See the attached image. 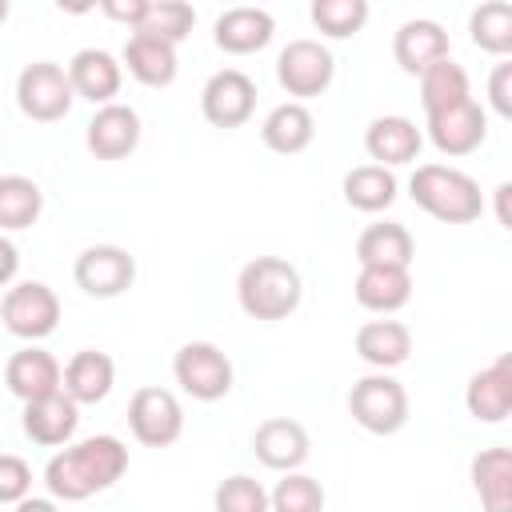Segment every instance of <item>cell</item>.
Wrapping results in <instances>:
<instances>
[{
    "label": "cell",
    "mask_w": 512,
    "mask_h": 512,
    "mask_svg": "<svg viewBox=\"0 0 512 512\" xmlns=\"http://www.w3.org/2000/svg\"><path fill=\"white\" fill-rule=\"evenodd\" d=\"M128 472V448L120 436H84L76 444H64L48 464H44V484L52 500L76 504L88 500L104 488H112Z\"/></svg>",
    "instance_id": "6da1fadb"
},
{
    "label": "cell",
    "mask_w": 512,
    "mask_h": 512,
    "mask_svg": "<svg viewBox=\"0 0 512 512\" xmlns=\"http://www.w3.org/2000/svg\"><path fill=\"white\" fill-rule=\"evenodd\" d=\"M304 280L284 256H256L236 276V300L252 320H284L300 308Z\"/></svg>",
    "instance_id": "7a4b0ae2"
},
{
    "label": "cell",
    "mask_w": 512,
    "mask_h": 512,
    "mask_svg": "<svg viewBox=\"0 0 512 512\" xmlns=\"http://www.w3.org/2000/svg\"><path fill=\"white\" fill-rule=\"evenodd\" d=\"M408 196L440 224H472L484 212L480 184L452 164H416Z\"/></svg>",
    "instance_id": "3957f363"
},
{
    "label": "cell",
    "mask_w": 512,
    "mask_h": 512,
    "mask_svg": "<svg viewBox=\"0 0 512 512\" xmlns=\"http://www.w3.org/2000/svg\"><path fill=\"white\" fill-rule=\"evenodd\" d=\"M348 416L372 436H396L408 424V392L388 372H368L348 392Z\"/></svg>",
    "instance_id": "277c9868"
},
{
    "label": "cell",
    "mask_w": 512,
    "mask_h": 512,
    "mask_svg": "<svg viewBox=\"0 0 512 512\" xmlns=\"http://www.w3.org/2000/svg\"><path fill=\"white\" fill-rule=\"evenodd\" d=\"M72 84H68V68L56 60H32L20 68L16 76V104L28 120L36 124H56L72 112Z\"/></svg>",
    "instance_id": "5b68a950"
},
{
    "label": "cell",
    "mask_w": 512,
    "mask_h": 512,
    "mask_svg": "<svg viewBox=\"0 0 512 512\" xmlns=\"http://www.w3.org/2000/svg\"><path fill=\"white\" fill-rule=\"evenodd\" d=\"M172 376L176 384L200 400V404H212V400H224L232 392V360L224 356V348H216L212 340H188L176 356H172Z\"/></svg>",
    "instance_id": "8992f818"
},
{
    "label": "cell",
    "mask_w": 512,
    "mask_h": 512,
    "mask_svg": "<svg viewBox=\"0 0 512 512\" xmlns=\"http://www.w3.org/2000/svg\"><path fill=\"white\" fill-rule=\"evenodd\" d=\"M332 76H336V60L320 40H308V36L288 40L276 56V80L296 104H304L312 96H324Z\"/></svg>",
    "instance_id": "52a82bcc"
},
{
    "label": "cell",
    "mask_w": 512,
    "mask_h": 512,
    "mask_svg": "<svg viewBox=\"0 0 512 512\" xmlns=\"http://www.w3.org/2000/svg\"><path fill=\"white\" fill-rule=\"evenodd\" d=\"M0 320H4V328L12 336L36 344V340L56 332V324H60V296L44 280H20V284H12L4 292Z\"/></svg>",
    "instance_id": "ba28073f"
},
{
    "label": "cell",
    "mask_w": 512,
    "mask_h": 512,
    "mask_svg": "<svg viewBox=\"0 0 512 512\" xmlns=\"http://www.w3.org/2000/svg\"><path fill=\"white\" fill-rule=\"evenodd\" d=\"M128 428H132V436L144 448H168V444H176L180 432H184V408H180L176 392L172 388H160V384L136 388L132 400H128Z\"/></svg>",
    "instance_id": "9c48e42d"
},
{
    "label": "cell",
    "mask_w": 512,
    "mask_h": 512,
    "mask_svg": "<svg viewBox=\"0 0 512 512\" xmlns=\"http://www.w3.org/2000/svg\"><path fill=\"white\" fill-rule=\"evenodd\" d=\"M72 276H76V288L92 300H112V296H124L136 280V256L120 244H88L76 264H72Z\"/></svg>",
    "instance_id": "30bf717a"
},
{
    "label": "cell",
    "mask_w": 512,
    "mask_h": 512,
    "mask_svg": "<svg viewBox=\"0 0 512 512\" xmlns=\"http://www.w3.org/2000/svg\"><path fill=\"white\" fill-rule=\"evenodd\" d=\"M200 112L212 128H240L256 112V80L240 68H220L204 80Z\"/></svg>",
    "instance_id": "8fae6325"
},
{
    "label": "cell",
    "mask_w": 512,
    "mask_h": 512,
    "mask_svg": "<svg viewBox=\"0 0 512 512\" xmlns=\"http://www.w3.org/2000/svg\"><path fill=\"white\" fill-rule=\"evenodd\" d=\"M252 452L272 472H300V464L312 452V440H308V428L300 420H292V416H268L252 432Z\"/></svg>",
    "instance_id": "7c38bea8"
},
{
    "label": "cell",
    "mask_w": 512,
    "mask_h": 512,
    "mask_svg": "<svg viewBox=\"0 0 512 512\" xmlns=\"http://www.w3.org/2000/svg\"><path fill=\"white\" fill-rule=\"evenodd\" d=\"M84 144H88V152L96 160H124V156H132L136 144H140V112L132 104H120V100L96 108V116L84 128Z\"/></svg>",
    "instance_id": "4fadbf2b"
},
{
    "label": "cell",
    "mask_w": 512,
    "mask_h": 512,
    "mask_svg": "<svg viewBox=\"0 0 512 512\" xmlns=\"http://www.w3.org/2000/svg\"><path fill=\"white\" fill-rule=\"evenodd\" d=\"M60 376H64L60 360H56L48 348H40V344H24V348L12 352L8 364H4V384H8V392H12L20 404L56 396V392H60Z\"/></svg>",
    "instance_id": "5bb4252c"
},
{
    "label": "cell",
    "mask_w": 512,
    "mask_h": 512,
    "mask_svg": "<svg viewBox=\"0 0 512 512\" xmlns=\"http://www.w3.org/2000/svg\"><path fill=\"white\" fill-rule=\"evenodd\" d=\"M484 136H488V112L476 100H464L428 116V140L444 156H468L484 144Z\"/></svg>",
    "instance_id": "9a60e30c"
},
{
    "label": "cell",
    "mask_w": 512,
    "mask_h": 512,
    "mask_svg": "<svg viewBox=\"0 0 512 512\" xmlns=\"http://www.w3.org/2000/svg\"><path fill=\"white\" fill-rule=\"evenodd\" d=\"M464 408L480 424H504L512 412V356H496L480 372H472L464 388Z\"/></svg>",
    "instance_id": "2e32d148"
},
{
    "label": "cell",
    "mask_w": 512,
    "mask_h": 512,
    "mask_svg": "<svg viewBox=\"0 0 512 512\" xmlns=\"http://www.w3.org/2000/svg\"><path fill=\"white\" fill-rule=\"evenodd\" d=\"M276 36V20L268 8H252V4H236V8H224L212 24V40L220 52L228 56H248V52H260L268 48V40Z\"/></svg>",
    "instance_id": "e0dca14e"
},
{
    "label": "cell",
    "mask_w": 512,
    "mask_h": 512,
    "mask_svg": "<svg viewBox=\"0 0 512 512\" xmlns=\"http://www.w3.org/2000/svg\"><path fill=\"white\" fill-rule=\"evenodd\" d=\"M68 84L76 92V100H88L96 108L112 104L120 96V84H124V68L112 52L104 48H80L72 60H68Z\"/></svg>",
    "instance_id": "ac0fdd59"
},
{
    "label": "cell",
    "mask_w": 512,
    "mask_h": 512,
    "mask_svg": "<svg viewBox=\"0 0 512 512\" xmlns=\"http://www.w3.org/2000/svg\"><path fill=\"white\" fill-rule=\"evenodd\" d=\"M392 56H396L400 72L420 76L436 60L452 56V44H448V32L436 20H404L396 28V36H392Z\"/></svg>",
    "instance_id": "d6986e66"
},
{
    "label": "cell",
    "mask_w": 512,
    "mask_h": 512,
    "mask_svg": "<svg viewBox=\"0 0 512 512\" xmlns=\"http://www.w3.org/2000/svg\"><path fill=\"white\" fill-rule=\"evenodd\" d=\"M420 144H424V132L408 116H376L364 132V152L372 156V164L388 172L400 164H412L420 156Z\"/></svg>",
    "instance_id": "ffe728a7"
},
{
    "label": "cell",
    "mask_w": 512,
    "mask_h": 512,
    "mask_svg": "<svg viewBox=\"0 0 512 512\" xmlns=\"http://www.w3.org/2000/svg\"><path fill=\"white\" fill-rule=\"evenodd\" d=\"M76 424H80V404H72L64 392L56 396H44V400H32L24 404L20 412V428L32 444L40 448H60L76 436Z\"/></svg>",
    "instance_id": "44dd1931"
},
{
    "label": "cell",
    "mask_w": 512,
    "mask_h": 512,
    "mask_svg": "<svg viewBox=\"0 0 512 512\" xmlns=\"http://www.w3.org/2000/svg\"><path fill=\"white\" fill-rule=\"evenodd\" d=\"M112 384H116V364L108 352H96V348H80L60 376V392L72 404H100L112 392Z\"/></svg>",
    "instance_id": "7402d4cb"
},
{
    "label": "cell",
    "mask_w": 512,
    "mask_h": 512,
    "mask_svg": "<svg viewBox=\"0 0 512 512\" xmlns=\"http://www.w3.org/2000/svg\"><path fill=\"white\" fill-rule=\"evenodd\" d=\"M356 356L376 372H392L412 356V328L400 320H368L356 328Z\"/></svg>",
    "instance_id": "603a6c76"
},
{
    "label": "cell",
    "mask_w": 512,
    "mask_h": 512,
    "mask_svg": "<svg viewBox=\"0 0 512 512\" xmlns=\"http://www.w3.org/2000/svg\"><path fill=\"white\" fill-rule=\"evenodd\" d=\"M260 140H264V148L276 152V156H296V152H304V148L316 140V116L308 112V104L284 100V104H276V108L264 116Z\"/></svg>",
    "instance_id": "cb8c5ba5"
},
{
    "label": "cell",
    "mask_w": 512,
    "mask_h": 512,
    "mask_svg": "<svg viewBox=\"0 0 512 512\" xmlns=\"http://www.w3.org/2000/svg\"><path fill=\"white\" fill-rule=\"evenodd\" d=\"M416 256V240L404 224L396 220H380L368 224L356 240V260L360 268H408Z\"/></svg>",
    "instance_id": "d4e9b609"
},
{
    "label": "cell",
    "mask_w": 512,
    "mask_h": 512,
    "mask_svg": "<svg viewBox=\"0 0 512 512\" xmlns=\"http://www.w3.org/2000/svg\"><path fill=\"white\" fill-rule=\"evenodd\" d=\"M352 292L364 312L392 316L412 300V276H408V268H360Z\"/></svg>",
    "instance_id": "484cf974"
},
{
    "label": "cell",
    "mask_w": 512,
    "mask_h": 512,
    "mask_svg": "<svg viewBox=\"0 0 512 512\" xmlns=\"http://www.w3.org/2000/svg\"><path fill=\"white\" fill-rule=\"evenodd\" d=\"M120 68H128V76L140 80L144 88H168L176 80L180 60H176V48L172 44L132 32L128 44H124V64Z\"/></svg>",
    "instance_id": "4316f807"
},
{
    "label": "cell",
    "mask_w": 512,
    "mask_h": 512,
    "mask_svg": "<svg viewBox=\"0 0 512 512\" xmlns=\"http://www.w3.org/2000/svg\"><path fill=\"white\" fill-rule=\"evenodd\" d=\"M472 488L484 512H512V452L484 448L472 456Z\"/></svg>",
    "instance_id": "83f0119b"
},
{
    "label": "cell",
    "mask_w": 512,
    "mask_h": 512,
    "mask_svg": "<svg viewBox=\"0 0 512 512\" xmlns=\"http://www.w3.org/2000/svg\"><path fill=\"white\" fill-rule=\"evenodd\" d=\"M340 188H344V200L356 212H384L400 196L396 176L388 168H380V164H356V168H348Z\"/></svg>",
    "instance_id": "f1b7e54d"
},
{
    "label": "cell",
    "mask_w": 512,
    "mask_h": 512,
    "mask_svg": "<svg viewBox=\"0 0 512 512\" xmlns=\"http://www.w3.org/2000/svg\"><path fill=\"white\" fill-rule=\"evenodd\" d=\"M464 100H472V84H468L464 64H456L452 56H444L428 72H420V104L428 116L444 112L452 104H464Z\"/></svg>",
    "instance_id": "f546056e"
},
{
    "label": "cell",
    "mask_w": 512,
    "mask_h": 512,
    "mask_svg": "<svg viewBox=\"0 0 512 512\" xmlns=\"http://www.w3.org/2000/svg\"><path fill=\"white\" fill-rule=\"evenodd\" d=\"M44 212V192L36 180L12 172V176H0V232H20V228H32Z\"/></svg>",
    "instance_id": "4dcf8cb0"
},
{
    "label": "cell",
    "mask_w": 512,
    "mask_h": 512,
    "mask_svg": "<svg viewBox=\"0 0 512 512\" xmlns=\"http://www.w3.org/2000/svg\"><path fill=\"white\" fill-rule=\"evenodd\" d=\"M468 36L480 52L508 60V52H512V4L508 0H484L480 8H472Z\"/></svg>",
    "instance_id": "1f68e13d"
},
{
    "label": "cell",
    "mask_w": 512,
    "mask_h": 512,
    "mask_svg": "<svg viewBox=\"0 0 512 512\" xmlns=\"http://www.w3.org/2000/svg\"><path fill=\"white\" fill-rule=\"evenodd\" d=\"M192 24H196V8L192 4H184V0H148V12H144L136 32L176 48L180 40H188Z\"/></svg>",
    "instance_id": "d6a6232c"
},
{
    "label": "cell",
    "mask_w": 512,
    "mask_h": 512,
    "mask_svg": "<svg viewBox=\"0 0 512 512\" xmlns=\"http://www.w3.org/2000/svg\"><path fill=\"white\" fill-rule=\"evenodd\" d=\"M308 16L324 36L348 40L368 24V0H312Z\"/></svg>",
    "instance_id": "836d02e7"
},
{
    "label": "cell",
    "mask_w": 512,
    "mask_h": 512,
    "mask_svg": "<svg viewBox=\"0 0 512 512\" xmlns=\"http://www.w3.org/2000/svg\"><path fill=\"white\" fill-rule=\"evenodd\" d=\"M272 512H324V484L308 472H284L276 488L268 492Z\"/></svg>",
    "instance_id": "e575fe53"
},
{
    "label": "cell",
    "mask_w": 512,
    "mask_h": 512,
    "mask_svg": "<svg viewBox=\"0 0 512 512\" xmlns=\"http://www.w3.org/2000/svg\"><path fill=\"white\" fill-rule=\"evenodd\" d=\"M212 512H272L268 508V492L260 480L236 472V476H224L212 492Z\"/></svg>",
    "instance_id": "d590c367"
},
{
    "label": "cell",
    "mask_w": 512,
    "mask_h": 512,
    "mask_svg": "<svg viewBox=\"0 0 512 512\" xmlns=\"http://www.w3.org/2000/svg\"><path fill=\"white\" fill-rule=\"evenodd\" d=\"M32 496V468L16 452H0V504H20Z\"/></svg>",
    "instance_id": "8d00e7d4"
},
{
    "label": "cell",
    "mask_w": 512,
    "mask_h": 512,
    "mask_svg": "<svg viewBox=\"0 0 512 512\" xmlns=\"http://www.w3.org/2000/svg\"><path fill=\"white\" fill-rule=\"evenodd\" d=\"M488 104L496 116L512 120V60H500L488 76Z\"/></svg>",
    "instance_id": "74e56055"
},
{
    "label": "cell",
    "mask_w": 512,
    "mask_h": 512,
    "mask_svg": "<svg viewBox=\"0 0 512 512\" xmlns=\"http://www.w3.org/2000/svg\"><path fill=\"white\" fill-rule=\"evenodd\" d=\"M100 12H104L108 20H120V24H128V28L136 32L140 20H144V12H148V0H104Z\"/></svg>",
    "instance_id": "f35d334b"
},
{
    "label": "cell",
    "mask_w": 512,
    "mask_h": 512,
    "mask_svg": "<svg viewBox=\"0 0 512 512\" xmlns=\"http://www.w3.org/2000/svg\"><path fill=\"white\" fill-rule=\"evenodd\" d=\"M16 272H20V248L0 232V288H12Z\"/></svg>",
    "instance_id": "ab89813d"
},
{
    "label": "cell",
    "mask_w": 512,
    "mask_h": 512,
    "mask_svg": "<svg viewBox=\"0 0 512 512\" xmlns=\"http://www.w3.org/2000/svg\"><path fill=\"white\" fill-rule=\"evenodd\" d=\"M508 200H512V184L504 180V184H496V220H500V228H512V208H508Z\"/></svg>",
    "instance_id": "60d3db41"
},
{
    "label": "cell",
    "mask_w": 512,
    "mask_h": 512,
    "mask_svg": "<svg viewBox=\"0 0 512 512\" xmlns=\"http://www.w3.org/2000/svg\"><path fill=\"white\" fill-rule=\"evenodd\" d=\"M12 508H16V512H60L52 496H24V500L12 504Z\"/></svg>",
    "instance_id": "b9f144b4"
},
{
    "label": "cell",
    "mask_w": 512,
    "mask_h": 512,
    "mask_svg": "<svg viewBox=\"0 0 512 512\" xmlns=\"http://www.w3.org/2000/svg\"><path fill=\"white\" fill-rule=\"evenodd\" d=\"M8 20V0H0V24Z\"/></svg>",
    "instance_id": "7bdbcfd3"
}]
</instances>
